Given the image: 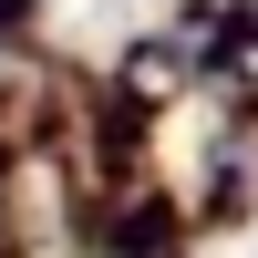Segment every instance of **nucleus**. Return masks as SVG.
<instances>
[{"label":"nucleus","instance_id":"1","mask_svg":"<svg viewBox=\"0 0 258 258\" xmlns=\"http://www.w3.org/2000/svg\"><path fill=\"white\" fill-rule=\"evenodd\" d=\"M135 11H145V0H62V31H83V41H114Z\"/></svg>","mask_w":258,"mask_h":258}]
</instances>
